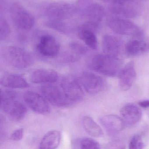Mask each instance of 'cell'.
Listing matches in <instances>:
<instances>
[{"instance_id": "cell-7", "label": "cell", "mask_w": 149, "mask_h": 149, "mask_svg": "<svg viewBox=\"0 0 149 149\" xmlns=\"http://www.w3.org/2000/svg\"><path fill=\"white\" fill-rule=\"evenodd\" d=\"M36 49L40 56L48 58H53L59 54L60 44L52 36L50 35H43L37 43Z\"/></svg>"}, {"instance_id": "cell-25", "label": "cell", "mask_w": 149, "mask_h": 149, "mask_svg": "<svg viewBox=\"0 0 149 149\" xmlns=\"http://www.w3.org/2000/svg\"><path fill=\"white\" fill-rule=\"evenodd\" d=\"M69 48L70 52L79 58L86 54L87 52V48L84 45L78 42H72L69 44Z\"/></svg>"}, {"instance_id": "cell-3", "label": "cell", "mask_w": 149, "mask_h": 149, "mask_svg": "<svg viewBox=\"0 0 149 149\" xmlns=\"http://www.w3.org/2000/svg\"><path fill=\"white\" fill-rule=\"evenodd\" d=\"M122 61L119 57L106 54L95 55L88 63L91 70L109 77L119 75L122 69Z\"/></svg>"}, {"instance_id": "cell-4", "label": "cell", "mask_w": 149, "mask_h": 149, "mask_svg": "<svg viewBox=\"0 0 149 149\" xmlns=\"http://www.w3.org/2000/svg\"><path fill=\"white\" fill-rule=\"evenodd\" d=\"M59 87L72 104L79 102L83 99V87L79 78L75 76L69 75L62 78Z\"/></svg>"}, {"instance_id": "cell-15", "label": "cell", "mask_w": 149, "mask_h": 149, "mask_svg": "<svg viewBox=\"0 0 149 149\" xmlns=\"http://www.w3.org/2000/svg\"><path fill=\"white\" fill-rule=\"evenodd\" d=\"M59 79L57 72L48 69H39L34 70L30 74V80L36 84H52Z\"/></svg>"}, {"instance_id": "cell-30", "label": "cell", "mask_w": 149, "mask_h": 149, "mask_svg": "<svg viewBox=\"0 0 149 149\" xmlns=\"http://www.w3.org/2000/svg\"><path fill=\"white\" fill-rule=\"evenodd\" d=\"M23 129L22 128L18 129L14 131L11 135V139L13 141H17L22 140L23 136Z\"/></svg>"}, {"instance_id": "cell-28", "label": "cell", "mask_w": 149, "mask_h": 149, "mask_svg": "<svg viewBox=\"0 0 149 149\" xmlns=\"http://www.w3.org/2000/svg\"><path fill=\"white\" fill-rule=\"evenodd\" d=\"M143 143L141 137L139 135H135L129 143V149H143Z\"/></svg>"}, {"instance_id": "cell-31", "label": "cell", "mask_w": 149, "mask_h": 149, "mask_svg": "<svg viewBox=\"0 0 149 149\" xmlns=\"http://www.w3.org/2000/svg\"><path fill=\"white\" fill-rule=\"evenodd\" d=\"M104 2L109 3L111 4L113 3H120L123 2L127 1L129 0H101Z\"/></svg>"}, {"instance_id": "cell-5", "label": "cell", "mask_w": 149, "mask_h": 149, "mask_svg": "<svg viewBox=\"0 0 149 149\" xmlns=\"http://www.w3.org/2000/svg\"><path fill=\"white\" fill-rule=\"evenodd\" d=\"M10 15L14 24L18 29L28 30L34 26L35 19L32 15L17 3L11 4Z\"/></svg>"}, {"instance_id": "cell-10", "label": "cell", "mask_w": 149, "mask_h": 149, "mask_svg": "<svg viewBox=\"0 0 149 149\" xmlns=\"http://www.w3.org/2000/svg\"><path fill=\"white\" fill-rule=\"evenodd\" d=\"M109 10L113 14L127 18H134L141 14V6L133 0L111 4Z\"/></svg>"}, {"instance_id": "cell-17", "label": "cell", "mask_w": 149, "mask_h": 149, "mask_svg": "<svg viewBox=\"0 0 149 149\" xmlns=\"http://www.w3.org/2000/svg\"><path fill=\"white\" fill-rule=\"evenodd\" d=\"M100 122L105 130L111 134L122 131L126 124L123 119L115 115L105 116L100 118Z\"/></svg>"}, {"instance_id": "cell-12", "label": "cell", "mask_w": 149, "mask_h": 149, "mask_svg": "<svg viewBox=\"0 0 149 149\" xmlns=\"http://www.w3.org/2000/svg\"><path fill=\"white\" fill-rule=\"evenodd\" d=\"M75 11L74 6L64 3H51L46 8V15L52 20H60L69 18Z\"/></svg>"}, {"instance_id": "cell-18", "label": "cell", "mask_w": 149, "mask_h": 149, "mask_svg": "<svg viewBox=\"0 0 149 149\" xmlns=\"http://www.w3.org/2000/svg\"><path fill=\"white\" fill-rule=\"evenodd\" d=\"M1 85L10 88H23L29 87V83L23 77L19 74L5 73L1 75Z\"/></svg>"}, {"instance_id": "cell-1", "label": "cell", "mask_w": 149, "mask_h": 149, "mask_svg": "<svg viewBox=\"0 0 149 149\" xmlns=\"http://www.w3.org/2000/svg\"><path fill=\"white\" fill-rule=\"evenodd\" d=\"M1 109L11 120L19 121L27 113L26 105L18 94L12 90H1Z\"/></svg>"}, {"instance_id": "cell-21", "label": "cell", "mask_w": 149, "mask_h": 149, "mask_svg": "<svg viewBox=\"0 0 149 149\" xmlns=\"http://www.w3.org/2000/svg\"><path fill=\"white\" fill-rule=\"evenodd\" d=\"M127 54L137 56L149 52V42L139 40H133L127 43L125 48Z\"/></svg>"}, {"instance_id": "cell-23", "label": "cell", "mask_w": 149, "mask_h": 149, "mask_svg": "<svg viewBox=\"0 0 149 149\" xmlns=\"http://www.w3.org/2000/svg\"><path fill=\"white\" fill-rule=\"evenodd\" d=\"M82 123L85 130L88 134L97 138L103 136V131L101 127L90 116H85Z\"/></svg>"}, {"instance_id": "cell-22", "label": "cell", "mask_w": 149, "mask_h": 149, "mask_svg": "<svg viewBox=\"0 0 149 149\" xmlns=\"http://www.w3.org/2000/svg\"><path fill=\"white\" fill-rule=\"evenodd\" d=\"M78 36L89 48L92 49H97L98 47V40L94 32L89 30L79 28Z\"/></svg>"}, {"instance_id": "cell-6", "label": "cell", "mask_w": 149, "mask_h": 149, "mask_svg": "<svg viewBox=\"0 0 149 149\" xmlns=\"http://www.w3.org/2000/svg\"><path fill=\"white\" fill-rule=\"evenodd\" d=\"M44 98L53 106L65 107L72 105L66 98L60 87L52 84H47L40 88Z\"/></svg>"}, {"instance_id": "cell-32", "label": "cell", "mask_w": 149, "mask_h": 149, "mask_svg": "<svg viewBox=\"0 0 149 149\" xmlns=\"http://www.w3.org/2000/svg\"><path fill=\"white\" fill-rule=\"evenodd\" d=\"M139 105L142 107H149V100H144L140 102H139Z\"/></svg>"}, {"instance_id": "cell-13", "label": "cell", "mask_w": 149, "mask_h": 149, "mask_svg": "<svg viewBox=\"0 0 149 149\" xmlns=\"http://www.w3.org/2000/svg\"><path fill=\"white\" fill-rule=\"evenodd\" d=\"M104 14L105 10L100 4H91L87 8L85 12V17L87 19L85 24L96 31L104 17Z\"/></svg>"}, {"instance_id": "cell-16", "label": "cell", "mask_w": 149, "mask_h": 149, "mask_svg": "<svg viewBox=\"0 0 149 149\" xmlns=\"http://www.w3.org/2000/svg\"><path fill=\"white\" fill-rule=\"evenodd\" d=\"M122 41L115 36L106 35L102 39V50L107 55L119 57L122 50Z\"/></svg>"}, {"instance_id": "cell-26", "label": "cell", "mask_w": 149, "mask_h": 149, "mask_svg": "<svg viewBox=\"0 0 149 149\" xmlns=\"http://www.w3.org/2000/svg\"><path fill=\"white\" fill-rule=\"evenodd\" d=\"M45 25L50 29L55 30L61 33H66L68 31V29L65 24L60 22V20L51 19L45 22Z\"/></svg>"}, {"instance_id": "cell-14", "label": "cell", "mask_w": 149, "mask_h": 149, "mask_svg": "<svg viewBox=\"0 0 149 149\" xmlns=\"http://www.w3.org/2000/svg\"><path fill=\"white\" fill-rule=\"evenodd\" d=\"M119 77V84L121 89L123 91L129 90L136 78L134 62H129L122 69Z\"/></svg>"}, {"instance_id": "cell-27", "label": "cell", "mask_w": 149, "mask_h": 149, "mask_svg": "<svg viewBox=\"0 0 149 149\" xmlns=\"http://www.w3.org/2000/svg\"><path fill=\"white\" fill-rule=\"evenodd\" d=\"M10 30L8 22L4 18L0 19V39L4 41L9 36Z\"/></svg>"}, {"instance_id": "cell-24", "label": "cell", "mask_w": 149, "mask_h": 149, "mask_svg": "<svg viewBox=\"0 0 149 149\" xmlns=\"http://www.w3.org/2000/svg\"><path fill=\"white\" fill-rule=\"evenodd\" d=\"M72 149H101L99 142L90 138H82L74 140L72 143Z\"/></svg>"}, {"instance_id": "cell-8", "label": "cell", "mask_w": 149, "mask_h": 149, "mask_svg": "<svg viewBox=\"0 0 149 149\" xmlns=\"http://www.w3.org/2000/svg\"><path fill=\"white\" fill-rule=\"evenodd\" d=\"M108 25L113 31L120 35L139 37L143 34L142 31L136 24L123 18L110 19Z\"/></svg>"}, {"instance_id": "cell-20", "label": "cell", "mask_w": 149, "mask_h": 149, "mask_svg": "<svg viewBox=\"0 0 149 149\" xmlns=\"http://www.w3.org/2000/svg\"><path fill=\"white\" fill-rule=\"evenodd\" d=\"M61 136L57 130H51L45 135L39 144V149H56L61 141Z\"/></svg>"}, {"instance_id": "cell-19", "label": "cell", "mask_w": 149, "mask_h": 149, "mask_svg": "<svg viewBox=\"0 0 149 149\" xmlns=\"http://www.w3.org/2000/svg\"><path fill=\"white\" fill-rule=\"evenodd\" d=\"M120 113L125 123L133 125L139 122L142 115L141 110L134 104H127L121 109Z\"/></svg>"}, {"instance_id": "cell-29", "label": "cell", "mask_w": 149, "mask_h": 149, "mask_svg": "<svg viewBox=\"0 0 149 149\" xmlns=\"http://www.w3.org/2000/svg\"><path fill=\"white\" fill-rule=\"evenodd\" d=\"M106 149H126V146L124 142L120 140H114L108 143Z\"/></svg>"}, {"instance_id": "cell-11", "label": "cell", "mask_w": 149, "mask_h": 149, "mask_svg": "<svg viewBox=\"0 0 149 149\" xmlns=\"http://www.w3.org/2000/svg\"><path fill=\"white\" fill-rule=\"evenodd\" d=\"M79 79L83 88L90 94H97L103 90L105 86L101 77L90 72H83Z\"/></svg>"}, {"instance_id": "cell-9", "label": "cell", "mask_w": 149, "mask_h": 149, "mask_svg": "<svg viewBox=\"0 0 149 149\" xmlns=\"http://www.w3.org/2000/svg\"><path fill=\"white\" fill-rule=\"evenodd\" d=\"M25 104L34 112L46 115L50 112V108L47 100L44 96L33 91L25 92L23 95Z\"/></svg>"}, {"instance_id": "cell-2", "label": "cell", "mask_w": 149, "mask_h": 149, "mask_svg": "<svg viewBox=\"0 0 149 149\" xmlns=\"http://www.w3.org/2000/svg\"><path fill=\"white\" fill-rule=\"evenodd\" d=\"M0 56L5 64L18 70L29 68L34 63V58L30 52L18 46H4L1 49Z\"/></svg>"}]
</instances>
